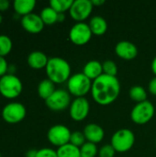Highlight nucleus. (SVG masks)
Segmentation results:
<instances>
[{"mask_svg":"<svg viewBox=\"0 0 156 157\" xmlns=\"http://www.w3.org/2000/svg\"><path fill=\"white\" fill-rule=\"evenodd\" d=\"M71 95L67 90L56 89L54 93L45 100L46 106L52 111H63L71 105Z\"/></svg>","mask_w":156,"mask_h":157,"instance_id":"9d476101","label":"nucleus"},{"mask_svg":"<svg viewBox=\"0 0 156 157\" xmlns=\"http://www.w3.org/2000/svg\"><path fill=\"white\" fill-rule=\"evenodd\" d=\"M64 18H65V16H64V14H63V13L59 14V17H58V22H63V21L64 20Z\"/></svg>","mask_w":156,"mask_h":157,"instance_id":"e433bc0d","label":"nucleus"},{"mask_svg":"<svg viewBox=\"0 0 156 157\" xmlns=\"http://www.w3.org/2000/svg\"><path fill=\"white\" fill-rule=\"evenodd\" d=\"M91 2H92V4H93L94 6H101L103 4H105V0H92Z\"/></svg>","mask_w":156,"mask_h":157,"instance_id":"c9c22d12","label":"nucleus"},{"mask_svg":"<svg viewBox=\"0 0 156 157\" xmlns=\"http://www.w3.org/2000/svg\"><path fill=\"white\" fill-rule=\"evenodd\" d=\"M27 115L25 106L19 102H11L6 104L1 112L2 119L10 124H16L22 121Z\"/></svg>","mask_w":156,"mask_h":157,"instance_id":"0eeeda50","label":"nucleus"},{"mask_svg":"<svg viewBox=\"0 0 156 157\" xmlns=\"http://www.w3.org/2000/svg\"><path fill=\"white\" fill-rule=\"evenodd\" d=\"M129 96L131 100L141 103L147 100V91L142 86H133L129 91Z\"/></svg>","mask_w":156,"mask_h":157,"instance_id":"5701e85b","label":"nucleus"},{"mask_svg":"<svg viewBox=\"0 0 156 157\" xmlns=\"http://www.w3.org/2000/svg\"><path fill=\"white\" fill-rule=\"evenodd\" d=\"M13 48V41L7 35H0V56L6 57Z\"/></svg>","mask_w":156,"mask_h":157,"instance_id":"393cba45","label":"nucleus"},{"mask_svg":"<svg viewBox=\"0 0 156 157\" xmlns=\"http://www.w3.org/2000/svg\"><path fill=\"white\" fill-rule=\"evenodd\" d=\"M71 133L72 132L65 125L55 124L49 129L47 132V138L52 145L59 148L70 143Z\"/></svg>","mask_w":156,"mask_h":157,"instance_id":"1a4fd4ad","label":"nucleus"},{"mask_svg":"<svg viewBox=\"0 0 156 157\" xmlns=\"http://www.w3.org/2000/svg\"><path fill=\"white\" fill-rule=\"evenodd\" d=\"M91 95L93 99L101 106L112 104L120 96V83L117 76L102 75L92 81Z\"/></svg>","mask_w":156,"mask_h":157,"instance_id":"f257e3e1","label":"nucleus"},{"mask_svg":"<svg viewBox=\"0 0 156 157\" xmlns=\"http://www.w3.org/2000/svg\"><path fill=\"white\" fill-rule=\"evenodd\" d=\"M135 143V135L130 129H120L114 132L111 137L110 144L118 153L130 151Z\"/></svg>","mask_w":156,"mask_h":157,"instance_id":"39448f33","label":"nucleus"},{"mask_svg":"<svg viewBox=\"0 0 156 157\" xmlns=\"http://www.w3.org/2000/svg\"><path fill=\"white\" fill-rule=\"evenodd\" d=\"M23 89V85L19 77L12 74H6L0 77V94L7 98L13 99L17 98Z\"/></svg>","mask_w":156,"mask_h":157,"instance_id":"20e7f679","label":"nucleus"},{"mask_svg":"<svg viewBox=\"0 0 156 157\" xmlns=\"http://www.w3.org/2000/svg\"><path fill=\"white\" fill-rule=\"evenodd\" d=\"M0 157H2V156H1V155H0Z\"/></svg>","mask_w":156,"mask_h":157,"instance_id":"ea45409f","label":"nucleus"},{"mask_svg":"<svg viewBox=\"0 0 156 157\" xmlns=\"http://www.w3.org/2000/svg\"><path fill=\"white\" fill-rule=\"evenodd\" d=\"M37 156V151L36 150H29L26 153V157H36Z\"/></svg>","mask_w":156,"mask_h":157,"instance_id":"f704fd0d","label":"nucleus"},{"mask_svg":"<svg viewBox=\"0 0 156 157\" xmlns=\"http://www.w3.org/2000/svg\"><path fill=\"white\" fill-rule=\"evenodd\" d=\"M36 6L35 0H15L13 2V7L15 12L19 16H26L33 13V9Z\"/></svg>","mask_w":156,"mask_h":157,"instance_id":"6ab92c4d","label":"nucleus"},{"mask_svg":"<svg viewBox=\"0 0 156 157\" xmlns=\"http://www.w3.org/2000/svg\"><path fill=\"white\" fill-rule=\"evenodd\" d=\"M10 2L8 0H0V11H6L9 8Z\"/></svg>","mask_w":156,"mask_h":157,"instance_id":"473e14b6","label":"nucleus"},{"mask_svg":"<svg viewBox=\"0 0 156 157\" xmlns=\"http://www.w3.org/2000/svg\"><path fill=\"white\" fill-rule=\"evenodd\" d=\"M55 90H56L55 84L48 78L40 81V84L38 85V88H37L39 97L44 100L48 99L54 93Z\"/></svg>","mask_w":156,"mask_h":157,"instance_id":"aec40b11","label":"nucleus"},{"mask_svg":"<svg viewBox=\"0 0 156 157\" xmlns=\"http://www.w3.org/2000/svg\"><path fill=\"white\" fill-rule=\"evenodd\" d=\"M151 69H152V72L154 73V76H156V56L154 57V60L152 61Z\"/></svg>","mask_w":156,"mask_h":157,"instance_id":"72a5a7b5","label":"nucleus"},{"mask_svg":"<svg viewBox=\"0 0 156 157\" xmlns=\"http://www.w3.org/2000/svg\"><path fill=\"white\" fill-rule=\"evenodd\" d=\"M45 71L48 79L54 84L65 83L72 75L70 63L62 57L49 58Z\"/></svg>","mask_w":156,"mask_h":157,"instance_id":"f03ea898","label":"nucleus"},{"mask_svg":"<svg viewBox=\"0 0 156 157\" xmlns=\"http://www.w3.org/2000/svg\"><path fill=\"white\" fill-rule=\"evenodd\" d=\"M83 133L86 137V142L97 144L105 137L104 129L97 123H89L85 126Z\"/></svg>","mask_w":156,"mask_h":157,"instance_id":"2eb2a0df","label":"nucleus"},{"mask_svg":"<svg viewBox=\"0 0 156 157\" xmlns=\"http://www.w3.org/2000/svg\"><path fill=\"white\" fill-rule=\"evenodd\" d=\"M86 137H85L83 132H80V131L72 132L71 138H70V144L80 148L82 145H84L86 144Z\"/></svg>","mask_w":156,"mask_h":157,"instance_id":"cd10ccee","label":"nucleus"},{"mask_svg":"<svg viewBox=\"0 0 156 157\" xmlns=\"http://www.w3.org/2000/svg\"><path fill=\"white\" fill-rule=\"evenodd\" d=\"M66 83L67 91L74 98H85V96L91 91L92 80H90L83 73L72 75Z\"/></svg>","mask_w":156,"mask_h":157,"instance_id":"7ed1b4c3","label":"nucleus"},{"mask_svg":"<svg viewBox=\"0 0 156 157\" xmlns=\"http://www.w3.org/2000/svg\"><path fill=\"white\" fill-rule=\"evenodd\" d=\"M2 20H3V17H2V15L0 14V24L2 23Z\"/></svg>","mask_w":156,"mask_h":157,"instance_id":"4c0bfd02","label":"nucleus"},{"mask_svg":"<svg viewBox=\"0 0 156 157\" xmlns=\"http://www.w3.org/2000/svg\"><path fill=\"white\" fill-rule=\"evenodd\" d=\"M89 28L94 35L101 36L105 34L108 30L107 20L101 16H94L89 20Z\"/></svg>","mask_w":156,"mask_h":157,"instance_id":"a211bd4d","label":"nucleus"},{"mask_svg":"<svg viewBox=\"0 0 156 157\" xmlns=\"http://www.w3.org/2000/svg\"><path fill=\"white\" fill-rule=\"evenodd\" d=\"M97 155H98V150L95 144L86 142V144L80 147L81 157H96Z\"/></svg>","mask_w":156,"mask_h":157,"instance_id":"a878e982","label":"nucleus"},{"mask_svg":"<svg viewBox=\"0 0 156 157\" xmlns=\"http://www.w3.org/2000/svg\"><path fill=\"white\" fill-rule=\"evenodd\" d=\"M44 25H53L56 22H58V17L59 13H57L53 8H51L50 6L44 7L40 14Z\"/></svg>","mask_w":156,"mask_h":157,"instance_id":"412c9836","label":"nucleus"},{"mask_svg":"<svg viewBox=\"0 0 156 157\" xmlns=\"http://www.w3.org/2000/svg\"><path fill=\"white\" fill-rule=\"evenodd\" d=\"M36 157H58L57 152L51 148H41L37 151Z\"/></svg>","mask_w":156,"mask_h":157,"instance_id":"c756f323","label":"nucleus"},{"mask_svg":"<svg viewBox=\"0 0 156 157\" xmlns=\"http://www.w3.org/2000/svg\"><path fill=\"white\" fill-rule=\"evenodd\" d=\"M8 67L9 65L5 57L0 56V77L6 75L8 73Z\"/></svg>","mask_w":156,"mask_h":157,"instance_id":"7c9ffc66","label":"nucleus"},{"mask_svg":"<svg viewBox=\"0 0 156 157\" xmlns=\"http://www.w3.org/2000/svg\"><path fill=\"white\" fill-rule=\"evenodd\" d=\"M21 26L27 32L37 34L42 31L45 25L40 15L36 13H30L22 17Z\"/></svg>","mask_w":156,"mask_h":157,"instance_id":"ddd939ff","label":"nucleus"},{"mask_svg":"<svg viewBox=\"0 0 156 157\" xmlns=\"http://www.w3.org/2000/svg\"><path fill=\"white\" fill-rule=\"evenodd\" d=\"M56 152L58 157H81L80 148L73 145L70 143L59 147Z\"/></svg>","mask_w":156,"mask_h":157,"instance_id":"4be33fe9","label":"nucleus"},{"mask_svg":"<svg viewBox=\"0 0 156 157\" xmlns=\"http://www.w3.org/2000/svg\"><path fill=\"white\" fill-rule=\"evenodd\" d=\"M86 76H87L90 80L94 81L95 79L98 78L100 75H103V66L102 63L99 61L97 60H91L87 62L82 72Z\"/></svg>","mask_w":156,"mask_h":157,"instance_id":"f3484780","label":"nucleus"},{"mask_svg":"<svg viewBox=\"0 0 156 157\" xmlns=\"http://www.w3.org/2000/svg\"><path fill=\"white\" fill-rule=\"evenodd\" d=\"M73 3L74 0H51L50 6L53 8L57 13L64 14V12L70 10Z\"/></svg>","mask_w":156,"mask_h":157,"instance_id":"b1692460","label":"nucleus"},{"mask_svg":"<svg viewBox=\"0 0 156 157\" xmlns=\"http://www.w3.org/2000/svg\"><path fill=\"white\" fill-rule=\"evenodd\" d=\"M103 66V74L110 76H117L118 74V66L116 63L112 60H107L102 63Z\"/></svg>","mask_w":156,"mask_h":157,"instance_id":"bb28decb","label":"nucleus"},{"mask_svg":"<svg viewBox=\"0 0 156 157\" xmlns=\"http://www.w3.org/2000/svg\"><path fill=\"white\" fill-rule=\"evenodd\" d=\"M148 90H149V92H150L152 95L156 96V76H154V78H152L151 81L149 82Z\"/></svg>","mask_w":156,"mask_h":157,"instance_id":"2f4dec72","label":"nucleus"},{"mask_svg":"<svg viewBox=\"0 0 156 157\" xmlns=\"http://www.w3.org/2000/svg\"><path fill=\"white\" fill-rule=\"evenodd\" d=\"M92 31L89 25L85 22H77L72 26L69 31V39L72 43L77 46L86 45L92 38Z\"/></svg>","mask_w":156,"mask_h":157,"instance_id":"6e6552de","label":"nucleus"},{"mask_svg":"<svg viewBox=\"0 0 156 157\" xmlns=\"http://www.w3.org/2000/svg\"><path fill=\"white\" fill-rule=\"evenodd\" d=\"M93 7L91 0H74L69 10V14L74 20L83 22L89 17Z\"/></svg>","mask_w":156,"mask_h":157,"instance_id":"9b49d317","label":"nucleus"},{"mask_svg":"<svg viewBox=\"0 0 156 157\" xmlns=\"http://www.w3.org/2000/svg\"><path fill=\"white\" fill-rule=\"evenodd\" d=\"M48 61H49L48 56L40 51L31 52L27 59V63L29 66L35 70H40L46 68Z\"/></svg>","mask_w":156,"mask_h":157,"instance_id":"dca6fc26","label":"nucleus"},{"mask_svg":"<svg viewBox=\"0 0 156 157\" xmlns=\"http://www.w3.org/2000/svg\"><path fill=\"white\" fill-rule=\"evenodd\" d=\"M115 52L120 58L126 61H131L136 58L138 54V48L131 41L121 40L116 44Z\"/></svg>","mask_w":156,"mask_h":157,"instance_id":"4468645a","label":"nucleus"},{"mask_svg":"<svg viewBox=\"0 0 156 157\" xmlns=\"http://www.w3.org/2000/svg\"><path fill=\"white\" fill-rule=\"evenodd\" d=\"M155 148H156V138H155Z\"/></svg>","mask_w":156,"mask_h":157,"instance_id":"58836bf2","label":"nucleus"},{"mask_svg":"<svg viewBox=\"0 0 156 157\" xmlns=\"http://www.w3.org/2000/svg\"><path fill=\"white\" fill-rule=\"evenodd\" d=\"M116 153L111 144H105L98 150V157H114Z\"/></svg>","mask_w":156,"mask_h":157,"instance_id":"c85d7f7f","label":"nucleus"},{"mask_svg":"<svg viewBox=\"0 0 156 157\" xmlns=\"http://www.w3.org/2000/svg\"><path fill=\"white\" fill-rule=\"evenodd\" d=\"M155 109L154 104L149 101H143L141 103H137L131 111V121L139 125H143L148 123L154 115Z\"/></svg>","mask_w":156,"mask_h":157,"instance_id":"423d86ee","label":"nucleus"},{"mask_svg":"<svg viewBox=\"0 0 156 157\" xmlns=\"http://www.w3.org/2000/svg\"><path fill=\"white\" fill-rule=\"evenodd\" d=\"M90 104L86 98H75L69 107V114L73 121H82L89 114Z\"/></svg>","mask_w":156,"mask_h":157,"instance_id":"f8f14e48","label":"nucleus"}]
</instances>
